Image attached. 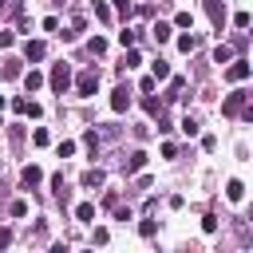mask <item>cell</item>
I'll list each match as a JSON object with an SVG mask.
<instances>
[{
    "label": "cell",
    "instance_id": "1",
    "mask_svg": "<svg viewBox=\"0 0 253 253\" xmlns=\"http://www.w3.org/2000/svg\"><path fill=\"white\" fill-rule=\"evenodd\" d=\"M47 83H51V91H59V95H63V91L71 87V67H67V63H51Z\"/></svg>",
    "mask_w": 253,
    "mask_h": 253
},
{
    "label": "cell",
    "instance_id": "2",
    "mask_svg": "<svg viewBox=\"0 0 253 253\" xmlns=\"http://www.w3.org/2000/svg\"><path fill=\"white\" fill-rule=\"evenodd\" d=\"M245 107H249V91H233V95L221 103V115L237 119V115H245Z\"/></svg>",
    "mask_w": 253,
    "mask_h": 253
},
{
    "label": "cell",
    "instance_id": "3",
    "mask_svg": "<svg viewBox=\"0 0 253 253\" xmlns=\"http://www.w3.org/2000/svg\"><path fill=\"white\" fill-rule=\"evenodd\" d=\"M75 91H79V95H95V91H99V71H95V67L79 71V79H75Z\"/></svg>",
    "mask_w": 253,
    "mask_h": 253
},
{
    "label": "cell",
    "instance_id": "4",
    "mask_svg": "<svg viewBox=\"0 0 253 253\" xmlns=\"http://www.w3.org/2000/svg\"><path fill=\"white\" fill-rule=\"evenodd\" d=\"M225 79H229V83H245V79H249V63H245V59H233V63L225 67Z\"/></svg>",
    "mask_w": 253,
    "mask_h": 253
},
{
    "label": "cell",
    "instance_id": "5",
    "mask_svg": "<svg viewBox=\"0 0 253 253\" xmlns=\"http://www.w3.org/2000/svg\"><path fill=\"white\" fill-rule=\"evenodd\" d=\"M206 12H210V20H213V28L221 32V28H225V4H221V0H206Z\"/></svg>",
    "mask_w": 253,
    "mask_h": 253
},
{
    "label": "cell",
    "instance_id": "6",
    "mask_svg": "<svg viewBox=\"0 0 253 253\" xmlns=\"http://www.w3.org/2000/svg\"><path fill=\"white\" fill-rule=\"evenodd\" d=\"M126 107H130V91H126V87H115V95H111V111L123 115Z\"/></svg>",
    "mask_w": 253,
    "mask_h": 253
},
{
    "label": "cell",
    "instance_id": "7",
    "mask_svg": "<svg viewBox=\"0 0 253 253\" xmlns=\"http://www.w3.org/2000/svg\"><path fill=\"white\" fill-rule=\"evenodd\" d=\"M40 182H43V170H40V166H24V170H20V186L32 190V186H40Z\"/></svg>",
    "mask_w": 253,
    "mask_h": 253
},
{
    "label": "cell",
    "instance_id": "8",
    "mask_svg": "<svg viewBox=\"0 0 253 253\" xmlns=\"http://www.w3.org/2000/svg\"><path fill=\"white\" fill-rule=\"evenodd\" d=\"M43 55H47V43L43 40H28L24 43V59H43Z\"/></svg>",
    "mask_w": 253,
    "mask_h": 253
},
{
    "label": "cell",
    "instance_id": "9",
    "mask_svg": "<svg viewBox=\"0 0 253 253\" xmlns=\"http://www.w3.org/2000/svg\"><path fill=\"white\" fill-rule=\"evenodd\" d=\"M79 182H83V190H99V186H103V170H99V166H95V170H83Z\"/></svg>",
    "mask_w": 253,
    "mask_h": 253
},
{
    "label": "cell",
    "instance_id": "10",
    "mask_svg": "<svg viewBox=\"0 0 253 253\" xmlns=\"http://www.w3.org/2000/svg\"><path fill=\"white\" fill-rule=\"evenodd\" d=\"M150 36H154V43H166V40H170V36H174V28H170V24H162V20H158V24H154V28H150Z\"/></svg>",
    "mask_w": 253,
    "mask_h": 253
},
{
    "label": "cell",
    "instance_id": "11",
    "mask_svg": "<svg viewBox=\"0 0 253 253\" xmlns=\"http://www.w3.org/2000/svg\"><path fill=\"white\" fill-rule=\"evenodd\" d=\"M142 166H146V154H142V150H134V154L126 158V166H123V170H126V174H138Z\"/></svg>",
    "mask_w": 253,
    "mask_h": 253
},
{
    "label": "cell",
    "instance_id": "12",
    "mask_svg": "<svg viewBox=\"0 0 253 253\" xmlns=\"http://www.w3.org/2000/svg\"><path fill=\"white\" fill-rule=\"evenodd\" d=\"M225 198H229V202H241V198H245V186H241L237 178H229V182H225Z\"/></svg>",
    "mask_w": 253,
    "mask_h": 253
},
{
    "label": "cell",
    "instance_id": "13",
    "mask_svg": "<svg viewBox=\"0 0 253 253\" xmlns=\"http://www.w3.org/2000/svg\"><path fill=\"white\" fill-rule=\"evenodd\" d=\"M24 87H28V91H40V87H43V75H40V71H28V75H24Z\"/></svg>",
    "mask_w": 253,
    "mask_h": 253
},
{
    "label": "cell",
    "instance_id": "14",
    "mask_svg": "<svg viewBox=\"0 0 253 253\" xmlns=\"http://www.w3.org/2000/svg\"><path fill=\"white\" fill-rule=\"evenodd\" d=\"M75 217H79V221H95V206H91V202L75 206Z\"/></svg>",
    "mask_w": 253,
    "mask_h": 253
},
{
    "label": "cell",
    "instance_id": "15",
    "mask_svg": "<svg viewBox=\"0 0 253 253\" xmlns=\"http://www.w3.org/2000/svg\"><path fill=\"white\" fill-rule=\"evenodd\" d=\"M178 47H182V51L190 55V51L198 47V36H190V32H186V36H178Z\"/></svg>",
    "mask_w": 253,
    "mask_h": 253
},
{
    "label": "cell",
    "instance_id": "16",
    "mask_svg": "<svg viewBox=\"0 0 253 253\" xmlns=\"http://www.w3.org/2000/svg\"><path fill=\"white\" fill-rule=\"evenodd\" d=\"M0 75H4V79H16V75H20V59H8V63L0 67Z\"/></svg>",
    "mask_w": 253,
    "mask_h": 253
},
{
    "label": "cell",
    "instance_id": "17",
    "mask_svg": "<svg viewBox=\"0 0 253 253\" xmlns=\"http://www.w3.org/2000/svg\"><path fill=\"white\" fill-rule=\"evenodd\" d=\"M150 67H154V79H170V63L166 59H154Z\"/></svg>",
    "mask_w": 253,
    "mask_h": 253
},
{
    "label": "cell",
    "instance_id": "18",
    "mask_svg": "<svg viewBox=\"0 0 253 253\" xmlns=\"http://www.w3.org/2000/svg\"><path fill=\"white\" fill-rule=\"evenodd\" d=\"M32 142H36V146H47V142H51V134H47L43 126H36V130H32Z\"/></svg>",
    "mask_w": 253,
    "mask_h": 253
},
{
    "label": "cell",
    "instance_id": "19",
    "mask_svg": "<svg viewBox=\"0 0 253 253\" xmlns=\"http://www.w3.org/2000/svg\"><path fill=\"white\" fill-rule=\"evenodd\" d=\"M8 213H12V217H24V213H28V202H24V198H16V202L8 206Z\"/></svg>",
    "mask_w": 253,
    "mask_h": 253
},
{
    "label": "cell",
    "instance_id": "20",
    "mask_svg": "<svg viewBox=\"0 0 253 253\" xmlns=\"http://www.w3.org/2000/svg\"><path fill=\"white\" fill-rule=\"evenodd\" d=\"M87 47H91V55H103V51H107V40H103V36H95Z\"/></svg>",
    "mask_w": 253,
    "mask_h": 253
},
{
    "label": "cell",
    "instance_id": "21",
    "mask_svg": "<svg viewBox=\"0 0 253 253\" xmlns=\"http://www.w3.org/2000/svg\"><path fill=\"white\" fill-rule=\"evenodd\" d=\"M229 55H233V47H225V43H221V47L213 51V63H229Z\"/></svg>",
    "mask_w": 253,
    "mask_h": 253
},
{
    "label": "cell",
    "instance_id": "22",
    "mask_svg": "<svg viewBox=\"0 0 253 253\" xmlns=\"http://www.w3.org/2000/svg\"><path fill=\"white\" fill-rule=\"evenodd\" d=\"M142 107H146V111H150V115H162V103H158V99H154V95H146V99H142Z\"/></svg>",
    "mask_w": 253,
    "mask_h": 253
},
{
    "label": "cell",
    "instance_id": "23",
    "mask_svg": "<svg viewBox=\"0 0 253 253\" xmlns=\"http://www.w3.org/2000/svg\"><path fill=\"white\" fill-rule=\"evenodd\" d=\"M182 134H198V119H194V115L182 119Z\"/></svg>",
    "mask_w": 253,
    "mask_h": 253
},
{
    "label": "cell",
    "instance_id": "24",
    "mask_svg": "<svg viewBox=\"0 0 253 253\" xmlns=\"http://www.w3.org/2000/svg\"><path fill=\"white\" fill-rule=\"evenodd\" d=\"M134 40H138V36H134V32H130V28H123V32H119V43H123V47H130V43H134Z\"/></svg>",
    "mask_w": 253,
    "mask_h": 253
},
{
    "label": "cell",
    "instance_id": "25",
    "mask_svg": "<svg viewBox=\"0 0 253 253\" xmlns=\"http://www.w3.org/2000/svg\"><path fill=\"white\" fill-rule=\"evenodd\" d=\"M174 24H178V28H190V24H194V16H190V12H178V16H174Z\"/></svg>",
    "mask_w": 253,
    "mask_h": 253
},
{
    "label": "cell",
    "instance_id": "26",
    "mask_svg": "<svg viewBox=\"0 0 253 253\" xmlns=\"http://www.w3.org/2000/svg\"><path fill=\"white\" fill-rule=\"evenodd\" d=\"M202 229H206V233H213V229H217V217H213V213H206V217H202Z\"/></svg>",
    "mask_w": 253,
    "mask_h": 253
},
{
    "label": "cell",
    "instance_id": "27",
    "mask_svg": "<svg viewBox=\"0 0 253 253\" xmlns=\"http://www.w3.org/2000/svg\"><path fill=\"white\" fill-rule=\"evenodd\" d=\"M95 16H99V20L107 24V20H111V8H107V4H95Z\"/></svg>",
    "mask_w": 253,
    "mask_h": 253
},
{
    "label": "cell",
    "instance_id": "28",
    "mask_svg": "<svg viewBox=\"0 0 253 253\" xmlns=\"http://www.w3.org/2000/svg\"><path fill=\"white\" fill-rule=\"evenodd\" d=\"M233 24H237V28L245 32V28H249V12H237V16H233Z\"/></svg>",
    "mask_w": 253,
    "mask_h": 253
},
{
    "label": "cell",
    "instance_id": "29",
    "mask_svg": "<svg viewBox=\"0 0 253 253\" xmlns=\"http://www.w3.org/2000/svg\"><path fill=\"white\" fill-rule=\"evenodd\" d=\"M83 142H87L91 150H99V134H95V130H87V134H83Z\"/></svg>",
    "mask_w": 253,
    "mask_h": 253
},
{
    "label": "cell",
    "instance_id": "30",
    "mask_svg": "<svg viewBox=\"0 0 253 253\" xmlns=\"http://www.w3.org/2000/svg\"><path fill=\"white\" fill-rule=\"evenodd\" d=\"M75 154V142H59V158H71Z\"/></svg>",
    "mask_w": 253,
    "mask_h": 253
},
{
    "label": "cell",
    "instance_id": "31",
    "mask_svg": "<svg viewBox=\"0 0 253 253\" xmlns=\"http://www.w3.org/2000/svg\"><path fill=\"white\" fill-rule=\"evenodd\" d=\"M138 233H142V237H154V221H150V217H146V221H142V225H138Z\"/></svg>",
    "mask_w": 253,
    "mask_h": 253
},
{
    "label": "cell",
    "instance_id": "32",
    "mask_svg": "<svg viewBox=\"0 0 253 253\" xmlns=\"http://www.w3.org/2000/svg\"><path fill=\"white\" fill-rule=\"evenodd\" d=\"M115 8H119L123 16H130V12H134V8H130V0H115Z\"/></svg>",
    "mask_w": 253,
    "mask_h": 253
},
{
    "label": "cell",
    "instance_id": "33",
    "mask_svg": "<svg viewBox=\"0 0 253 253\" xmlns=\"http://www.w3.org/2000/svg\"><path fill=\"white\" fill-rule=\"evenodd\" d=\"M12 40H16L12 32H0V47H12Z\"/></svg>",
    "mask_w": 253,
    "mask_h": 253
},
{
    "label": "cell",
    "instance_id": "34",
    "mask_svg": "<svg viewBox=\"0 0 253 253\" xmlns=\"http://www.w3.org/2000/svg\"><path fill=\"white\" fill-rule=\"evenodd\" d=\"M4 245H12V229H0V249Z\"/></svg>",
    "mask_w": 253,
    "mask_h": 253
},
{
    "label": "cell",
    "instance_id": "35",
    "mask_svg": "<svg viewBox=\"0 0 253 253\" xmlns=\"http://www.w3.org/2000/svg\"><path fill=\"white\" fill-rule=\"evenodd\" d=\"M4 8H8V0H0V12H4Z\"/></svg>",
    "mask_w": 253,
    "mask_h": 253
}]
</instances>
